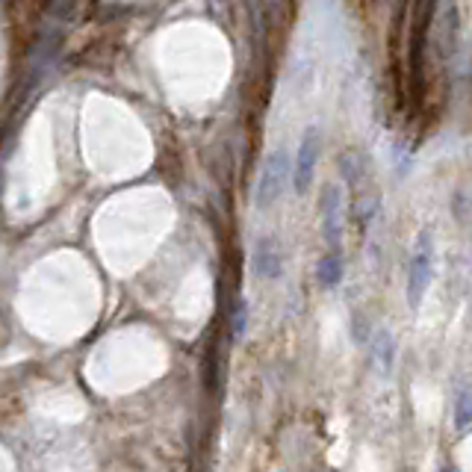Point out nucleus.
I'll list each match as a JSON object with an SVG mask.
<instances>
[{"label":"nucleus","mask_w":472,"mask_h":472,"mask_svg":"<svg viewBox=\"0 0 472 472\" xmlns=\"http://www.w3.org/2000/svg\"><path fill=\"white\" fill-rule=\"evenodd\" d=\"M432 278H434V239L428 230L416 236V245H414V254H411V266H407V287H405V296L411 310H419V304L425 301V292L432 287Z\"/></svg>","instance_id":"1"},{"label":"nucleus","mask_w":472,"mask_h":472,"mask_svg":"<svg viewBox=\"0 0 472 472\" xmlns=\"http://www.w3.org/2000/svg\"><path fill=\"white\" fill-rule=\"evenodd\" d=\"M292 177V165H289V156L283 148L272 151L263 165H260V177H257V189H254V204L257 209H269L281 201L283 189H287Z\"/></svg>","instance_id":"2"},{"label":"nucleus","mask_w":472,"mask_h":472,"mask_svg":"<svg viewBox=\"0 0 472 472\" xmlns=\"http://www.w3.org/2000/svg\"><path fill=\"white\" fill-rule=\"evenodd\" d=\"M319 222H322V239L331 251H340L343 234H345V204L340 186H325L319 198Z\"/></svg>","instance_id":"3"},{"label":"nucleus","mask_w":472,"mask_h":472,"mask_svg":"<svg viewBox=\"0 0 472 472\" xmlns=\"http://www.w3.org/2000/svg\"><path fill=\"white\" fill-rule=\"evenodd\" d=\"M319 156H322V133H319V128H307L298 142L296 163H292V186H296L298 195H304L310 189Z\"/></svg>","instance_id":"4"},{"label":"nucleus","mask_w":472,"mask_h":472,"mask_svg":"<svg viewBox=\"0 0 472 472\" xmlns=\"http://www.w3.org/2000/svg\"><path fill=\"white\" fill-rule=\"evenodd\" d=\"M251 266H254V275L263 281H275L283 275V251L275 236H260L251 251Z\"/></svg>","instance_id":"5"},{"label":"nucleus","mask_w":472,"mask_h":472,"mask_svg":"<svg viewBox=\"0 0 472 472\" xmlns=\"http://www.w3.org/2000/svg\"><path fill=\"white\" fill-rule=\"evenodd\" d=\"M343 275H345L343 254H340V251H328V254H325V257L319 260V266H316V281H319V287H322V289L340 287Z\"/></svg>","instance_id":"6"},{"label":"nucleus","mask_w":472,"mask_h":472,"mask_svg":"<svg viewBox=\"0 0 472 472\" xmlns=\"http://www.w3.org/2000/svg\"><path fill=\"white\" fill-rule=\"evenodd\" d=\"M372 358L375 366H381V372H390L393 370V361H396V340L390 331H378L375 340H372Z\"/></svg>","instance_id":"7"},{"label":"nucleus","mask_w":472,"mask_h":472,"mask_svg":"<svg viewBox=\"0 0 472 472\" xmlns=\"http://www.w3.org/2000/svg\"><path fill=\"white\" fill-rule=\"evenodd\" d=\"M455 428L458 432L472 428V384H467L455 398Z\"/></svg>","instance_id":"8"},{"label":"nucleus","mask_w":472,"mask_h":472,"mask_svg":"<svg viewBox=\"0 0 472 472\" xmlns=\"http://www.w3.org/2000/svg\"><path fill=\"white\" fill-rule=\"evenodd\" d=\"M75 4L77 0H41V6H45V13L57 21H68L75 15Z\"/></svg>","instance_id":"9"},{"label":"nucleus","mask_w":472,"mask_h":472,"mask_svg":"<svg viewBox=\"0 0 472 472\" xmlns=\"http://www.w3.org/2000/svg\"><path fill=\"white\" fill-rule=\"evenodd\" d=\"M245 322H248V304L239 298L236 310H234V334H236V337H243V334H245Z\"/></svg>","instance_id":"10"},{"label":"nucleus","mask_w":472,"mask_h":472,"mask_svg":"<svg viewBox=\"0 0 472 472\" xmlns=\"http://www.w3.org/2000/svg\"><path fill=\"white\" fill-rule=\"evenodd\" d=\"M440 472H460V469H458L455 464H446V467H443V469H440Z\"/></svg>","instance_id":"11"}]
</instances>
